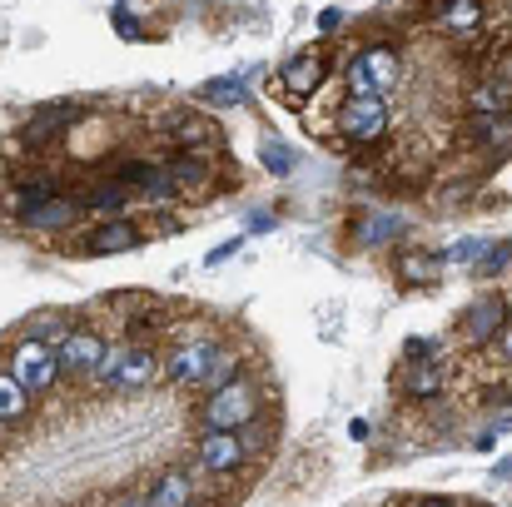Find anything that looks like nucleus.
<instances>
[{"label":"nucleus","instance_id":"f257e3e1","mask_svg":"<svg viewBox=\"0 0 512 507\" xmlns=\"http://www.w3.org/2000/svg\"><path fill=\"white\" fill-rule=\"evenodd\" d=\"M234 373V358L224 343L214 338H189V343H174L170 353V378L184 388H214Z\"/></svg>","mask_w":512,"mask_h":507},{"label":"nucleus","instance_id":"f03ea898","mask_svg":"<svg viewBox=\"0 0 512 507\" xmlns=\"http://www.w3.org/2000/svg\"><path fill=\"white\" fill-rule=\"evenodd\" d=\"M160 363L150 348H135V343H105V358L95 368V383L110 388V393H145L155 383Z\"/></svg>","mask_w":512,"mask_h":507},{"label":"nucleus","instance_id":"7ed1b4c3","mask_svg":"<svg viewBox=\"0 0 512 507\" xmlns=\"http://www.w3.org/2000/svg\"><path fill=\"white\" fill-rule=\"evenodd\" d=\"M254 413H259V388H254V378H239V373H229L224 383H214L209 388V403H204V428H244V423H254Z\"/></svg>","mask_w":512,"mask_h":507},{"label":"nucleus","instance_id":"20e7f679","mask_svg":"<svg viewBox=\"0 0 512 507\" xmlns=\"http://www.w3.org/2000/svg\"><path fill=\"white\" fill-rule=\"evenodd\" d=\"M10 373L30 388V393H50L55 388V373H60V348L45 343V338H20L10 348Z\"/></svg>","mask_w":512,"mask_h":507},{"label":"nucleus","instance_id":"39448f33","mask_svg":"<svg viewBox=\"0 0 512 507\" xmlns=\"http://www.w3.org/2000/svg\"><path fill=\"white\" fill-rule=\"evenodd\" d=\"M388 130V105L383 95H348L339 110V135L353 145H373Z\"/></svg>","mask_w":512,"mask_h":507},{"label":"nucleus","instance_id":"423d86ee","mask_svg":"<svg viewBox=\"0 0 512 507\" xmlns=\"http://www.w3.org/2000/svg\"><path fill=\"white\" fill-rule=\"evenodd\" d=\"M398 85V55L373 45V50H358L353 65H348V90L353 95H383Z\"/></svg>","mask_w":512,"mask_h":507},{"label":"nucleus","instance_id":"0eeeda50","mask_svg":"<svg viewBox=\"0 0 512 507\" xmlns=\"http://www.w3.org/2000/svg\"><path fill=\"white\" fill-rule=\"evenodd\" d=\"M105 358V338L90 334V329H75V334H60V368L75 373V378H95Z\"/></svg>","mask_w":512,"mask_h":507},{"label":"nucleus","instance_id":"6e6552de","mask_svg":"<svg viewBox=\"0 0 512 507\" xmlns=\"http://www.w3.org/2000/svg\"><path fill=\"white\" fill-rule=\"evenodd\" d=\"M140 224L135 219H125V214H110V219H100L95 229H90V239H85V254H130V249H140Z\"/></svg>","mask_w":512,"mask_h":507},{"label":"nucleus","instance_id":"1a4fd4ad","mask_svg":"<svg viewBox=\"0 0 512 507\" xmlns=\"http://www.w3.org/2000/svg\"><path fill=\"white\" fill-rule=\"evenodd\" d=\"M199 463H204V473H234V468L244 463V443H239L229 428H204Z\"/></svg>","mask_w":512,"mask_h":507},{"label":"nucleus","instance_id":"9d476101","mask_svg":"<svg viewBox=\"0 0 512 507\" xmlns=\"http://www.w3.org/2000/svg\"><path fill=\"white\" fill-rule=\"evenodd\" d=\"M324 75H329V65H324V55L319 50H299L289 65H284V85L304 100V95H314L319 85H324Z\"/></svg>","mask_w":512,"mask_h":507},{"label":"nucleus","instance_id":"9b49d317","mask_svg":"<svg viewBox=\"0 0 512 507\" xmlns=\"http://www.w3.org/2000/svg\"><path fill=\"white\" fill-rule=\"evenodd\" d=\"M20 219H25L30 229H65V224H75V219H80V199H60V194H50L45 204L25 209Z\"/></svg>","mask_w":512,"mask_h":507},{"label":"nucleus","instance_id":"f8f14e48","mask_svg":"<svg viewBox=\"0 0 512 507\" xmlns=\"http://www.w3.org/2000/svg\"><path fill=\"white\" fill-rule=\"evenodd\" d=\"M408 363H413V368H408V378H403L408 398H438V393H443V363H438L433 353L408 358Z\"/></svg>","mask_w":512,"mask_h":507},{"label":"nucleus","instance_id":"ddd939ff","mask_svg":"<svg viewBox=\"0 0 512 507\" xmlns=\"http://www.w3.org/2000/svg\"><path fill=\"white\" fill-rule=\"evenodd\" d=\"M170 174H174V184H179V194H189V199H204V194L214 189V174H209V165H204L199 155L170 160Z\"/></svg>","mask_w":512,"mask_h":507},{"label":"nucleus","instance_id":"4468645a","mask_svg":"<svg viewBox=\"0 0 512 507\" xmlns=\"http://www.w3.org/2000/svg\"><path fill=\"white\" fill-rule=\"evenodd\" d=\"M170 135L194 155V150H209L219 140V130L204 120V115H170Z\"/></svg>","mask_w":512,"mask_h":507},{"label":"nucleus","instance_id":"2eb2a0df","mask_svg":"<svg viewBox=\"0 0 512 507\" xmlns=\"http://www.w3.org/2000/svg\"><path fill=\"white\" fill-rule=\"evenodd\" d=\"M498 324H503V299H478L468 309V319H463V334L473 338V343H488V338L498 334Z\"/></svg>","mask_w":512,"mask_h":507},{"label":"nucleus","instance_id":"dca6fc26","mask_svg":"<svg viewBox=\"0 0 512 507\" xmlns=\"http://www.w3.org/2000/svg\"><path fill=\"white\" fill-rule=\"evenodd\" d=\"M130 199H135V189H130V184H120V179H110V184H95V189L80 199V209H95V214H120Z\"/></svg>","mask_w":512,"mask_h":507},{"label":"nucleus","instance_id":"f3484780","mask_svg":"<svg viewBox=\"0 0 512 507\" xmlns=\"http://www.w3.org/2000/svg\"><path fill=\"white\" fill-rule=\"evenodd\" d=\"M25 408H30V388L5 368V373H0V423H20Z\"/></svg>","mask_w":512,"mask_h":507},{"label":"nucleus","instance_id":"a211bd4d","mask_svg":"<svg viewBox=\"0 0 512 507\" xmlns=\"http://www.w3.org/2000/svg\"><path fill=\"white\" fill-rule=\"evenodd\" d=\"M478 25H483V5L478 0H453L443 10V30H453V35H473Z\"/></svg>","mask_w":512,"mask_h":507},{"label":"nucleus","instance_id":"6ab92c4d","mask_svg":"<svg viewBox=\"0 0 512 507\" xmlns=\"http://www.w3.org/2000/svg\"><path fill=\"white\" fill-rule=\"evenodd\" d=\"M199 100H209V105H244L249 100L244 95V75H224V80L199 85Z\"/></svg>","mask_w":512,"mask_h":507},{"label":"nucleus","instance_id":"aec40b11","mask_svg":"<svg viewBox=\"0 0 512 507\" xmlns=\"http://www.w3.org/2000/svg\"><path fill=\"white\" fill-rule=\"evenodd\" d=\"M473 105H478L483 115L512 110V80H488V85H478V90H473Z\"/></svg>","mask_w":512,"mask_h":507},{"label":"nucleus","instance_id":"412c9836","mask_svg":"<svg viewBox=\"0 0 512 507\" xmlns=\"http://www.w3.org/2000/svg\"><path fill=\"white\" fill-rule=\"evenodd\" d=\"M189 493H194V488H189L184 473H165V478L150 488V503L155 507H179V503H189Z\"/></svg>","mask_w":512,"mask_h":507},{"label":"nucleus","instance_id":"4be33fe9","mask_svg":"<svg viewBox=\"0 0 512 507\" xmlns=\"http://www.w3.org/2000/svg\"><path fill=\"white\" fill-rule=\"evenodd\" d=\"M50 194H55V179H50V174H30V179H20V189H15V209L25 214V209L45 204Z\"/></svg>","mask_w":512,"mask_h":507},{"label":"nucleus","instance_id":"5701e85b","mask_svg":"<svg viewBox=\"0 0 512 507\" xmlns=\"http://www.w3.org/2000/svg\"><path fill=\"white\" fill-rule=\"evenodd\" d=\"M368 229H358V244H388L393 234H403V219L398 214H373V219H363Z\"/></svg>","mask_w":512,"mask_h":507},{"label":"nucleus","instance_id":"b1692460","mask_svg":"<svg viewBox=\"0 0 512 507\" xmlns=\"http://www.w3.org/2000/svg\"><path fill=\"white\" fill-rule=\"evenodd\" d=\"M70 120H75V110H45V115L25 130V145H40L50 130H60V125H70Z\"/></svg>","mask_w":512,"mask_h":507},{"label":"nucleus","instance_id":"393cba45","mask_svg":"<svg viewBox=\"0 0 512 507\" xmlns=\"http://www.w3.org/2000/svg\"><path fill=\"white\" fill-rule=\"evenodd\" d=\"M259 160H264V169H274V174H289L294 169V155L284 150V140H264L259 145Z\"/></svg>","mask_w":512,"mask_h":507},{"label":"nucleus","instance_id":"a878e982","mask_svg":"<svg viewBox=\"0 0 512 507\" xmlns=\"http://www.w3.org/2000/svg\"><path fill=\"white\" fill-rule=\"evenodd\" d=\"M438 259H403V279H433Z\"/></svg>","mask_w":512,"mask_h":507},{"label":"nucleus","instance_id":"bb28decb","mask_svg":"<svg viewBox=\"0 0 512 507\" xmlns=\"http://www.w3.org/2000/svg\"><path fill=\"white\" fill-rule=\"evenodd\" d=\"M269 229H274V214H254L249 219V234H269Z\"/></svg>","mask_w":512,"mask_h":507},{"label":"nucleus","instance_id":"cd10ccee","mask_svg":"<svg viewBox=\"0 0 512 507\" xmlns=\"http://www.w3.org/2000/svg\"><path fill=\"white\" fill-rule=\"evenodd\" d=\"M483 249H488V244H458V249H453V254H448V259H478V254H483Z\"/></svg>","mask_w":512,"mask_h":507},{"label":"nucleus","instance_id":"c85d7f7f","mask_svg":"<svg viewBox=\"0 0 512 507\" xmlns=\"http://www.w3.org/2000/svg\"><path fill=\"white\" fill-rule=\"evenodd\" d=\"M319 30L334 35V30H339V10H324V15H319Z\"/></svg>","mask_w":512,"mask_h":507},{"label":"nucleus","instance_id":"c756f323","mask_svg":"<svg viewBox=\"0 0 512 507\" xmlns=\"http://www.w3.org/2000/svg\"><path fill=\"white\" fill-rule=\"evenodd\" d=\"M498 343H503V358H508V363H512V329H508V334H503V338H498Z\"/></svg>","mask_w":512,"mask_h":507}]
</instances>
